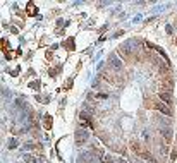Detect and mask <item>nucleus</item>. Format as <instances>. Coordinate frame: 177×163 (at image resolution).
<instances>
[{
    "instance_id": "1",
    "label": "nucleus",
    "mask_w": 177,
    "mask_h": 163,
    "mask_svg": "<svg viewBox=\"0 0 177 163\" xmlns=\"http://www.w3.org/2000/svg\"><path fill=\"white\" fill-rule=\"evenodd\" d=\"M153 108H155L156 112H160V113H163V115H169V117H172L174 115V112H172V108L169 105H167V103H163V101H155V103H153Z\"/></svg>"
},
{
    "instance_id": "2",
    "label": "nucleus",
    "mask_w": 177,
    "mask_h": 163,
    "mask_svg": "<svg viewBox=\"0 0 177 163\" xmlns=\"http://www.w3.org/2000/svg\"><path fill=\"white\" fill-rule=\"evenodd\" d=\"M158 100L167 103L169 106L174 105V96H172V91H160V95H158Z\"/></svg>"
},
{
    "instance_id": "3",
    "label": "nucleus",
    "mask_w": 177,
    "mask_h": 163,
    "mask_svg": "<svg viewBox=\"0 0 177 163\" xmlns=\"http://www.w3.org/2000/svg\"><path fill=\"white\" fill-rule=\"evenodd\" d=\"M108 62L113 65V67H110L112 70H115V72H120V70H122V62L119 60L117 55H110V57H108Z\"/></svg>"
},
{
    "instance_id": "4",
    "label": "nucleus",
    "mask_w": 177,
    "mask_h": 163,
    "mask_svg": "<svg viewBox=\"0 0 177 163\" xmlns=\"http://www.w3.org/2000/svg\"><path fill=\"white\" fill-rule=\"evenodd\" d=\"M86 139H88V131L86 129H77L76 131V142L81 146V144L86 142Z\"/></svg>"
},
{
    "instance_id": "5",
    "label": "nucleus",
    "mask_w": 177,
    "mask_h": 163,
    "mask_svg": "<svg viewBox=\"0 0 177 163\" xmlns=\"http://www.w3.org/2000/svg\"><path fill=\"white\" fill-rule=\"evenodd\" d=\"M160 132H162L163 141H165V142H172V129H169V127H162Z\"/></svg>"
},
{
    "instance_id": "6",
    "label": "nucleus",
    "mask_w": 177,
    "mask_h": 163,
    "mask_svg": "<svg viewBox=\"0 0 177 163\" xmlns=\"http://www.w3.org/2000/svg\"><path fill=\"white\" fill-rule=\"evenodd\" d=\"M131 149H133V151H134L136 155H139L143 148H141V144H139L138 141H133V142H131Z\"/></svg>"
},
{
    "instance_id": "7",
    "label": "nucleus",
    "mask_w": 177,
    "mask_h": 163,
    "mask_svg": "<svg viewBox=\"0 0 177 163\" xmlns=\"http://www.w3.org/2000/svg\"><path fill=\"white\" fill-rule=\"evenodd\" d=\"M95 98H97V100H107L108 98V93H97V95H95Z\"/></svg>"
},
{
    "instance_id": "8",
    "label": "nucleus",
    "mask_w": 177,
    "mask_h": 163,
    "mask_svg": "<svg viewBox=\"0 0 177 163\" xmlns=\"http://www.w3.org/2000/svg\"><path fill=\"white\" fill-rule=\"evenodd\" d=\"M28 14H31V16H34V14H36V9H34V5H33V4H29V5H28Z\"/></svg>"
},
{
    "instance_id": "9",
    "label": "nucleus",
    "mask_w": 177,
    "mask_h": 163,
    "mask_svg": "<svg viewBox=\"0 0 177 163\" xmlns=\"http://www.w3.org/2000/svg\"><path fill=\"white\" fill-rule=\"evenodd\" d=\"M119 163H127V161H126V160H124V158H122V160H120V161H119Z\"/></svg>"
}]
</instances>
